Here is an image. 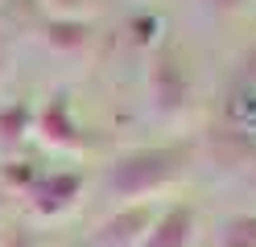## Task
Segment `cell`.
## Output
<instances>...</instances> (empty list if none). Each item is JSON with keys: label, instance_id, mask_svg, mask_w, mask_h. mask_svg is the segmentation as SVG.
<instances>
[{"label": "cell", "instance_id": "obj_1", "mask_svg": "<svg viewBox=\"0 0 256 247\" xmlns=\"http://www.w3.org/2000/svg\"><path fill=\"white\" fill-rule=\"evenodd\" d=\"M178 169H182V153L145 148V153H132V157L116 161V169H112V190L124 194V198H136V194H149V190L162 186V181H170Z\"/></svg>", "mask_w": 256, "mask_h": 247}, {"label": "cell", "instance_id": "obj_2", "mask_svg": "<svg viewBox=\"0 0 256 247\" xmlns=\"http://www.w3.org/2000/svg\"><path fill=\"white\" fill-rule=\"evenodd\" d=\"M190 223H194V219H190V210L186 206H174L166 219L149 231V243L145 247H182L190 239Z\"/></svg>", "mask_w": 256, "mask_h": 247}, {"label": "cell", "instance_id": "obj_3", "mask_svg": "<svg viewBox=\"0 0 256 247\" xmlns=\"http://www.w3.org/2000/svg\"><path fill=\"white\" fill-rule=\"evenodd\" d=\"M215 4H219V8H232V4H236V0H215Z\"/></svg>", "mask_w": 256, "mask_h": 247}]
</instances>
